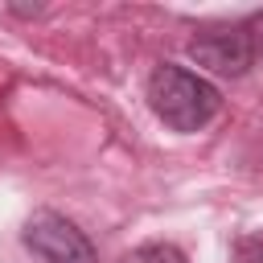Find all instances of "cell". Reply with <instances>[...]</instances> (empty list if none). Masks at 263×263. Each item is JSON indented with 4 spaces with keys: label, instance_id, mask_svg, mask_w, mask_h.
<instances>
[{
    "label": "cell",
    "instance_id": "277c9868",
    "mask_svg": "<svg viewBox=\"0 0 263 263\" xmlns=\"http://www.w3.org/2000/svg\"><path fill=\"white\" fill-rule=\"evenodd\" d=\"M123 263H189V259H185L173 242H144V247L127 251Z\"/></svg>",
    "mask_w": 263,
    "mask_h": 263
},
{
    "label": "cell",
    "instance_id": "3957f363",
    "mask_svg": "<svg viewBox=\"0 0 263 263\" xmlns=\"http://www.w3.org/2000/svg\"><path fill=\"white\" fill-rule=\"evenodd\" d=\"M21 238H25V247H29L41 263H99L90 238H86L70 218H62V214H53V210H37V214L25 222Z\"/></svg>",
    "mask_w": 263,
    "mask_h": 263
},
{
    "label": "cell",
    "instance_id": "6da1fadb",
    "mask_svg": "<svg viewBox=\"0 0 263 263\" xmlns=\"http://www.w3.org/2000/svg\"><path fill=\"white\" fill-rule=\"evenodd\" d=\"M148 107H152V115L164 127L189 136V132H201L218 115L222 95H218V86L210 78H201V74H193L185 66L164 62L148 78Z\"/></svg>",
    "mask_w": 263,
    "mask_h": 263
},
{
    "label": "cell",
    "instance_id": "7a4b0ae2",
    "mask_svg": "<svg viewBox=\"0 0 263 263\" xmlns=\"http://www.w3.org/2000/svg\"><path fill=\"white\" fill-rule=\"evenodd\" d=\"M263 53V37L255 33V25L247 21H234V25H214V29H201L197 37H189V58L210 70V74H222V78H238L247 74Z\"/></svg>",
    "mask_w": 263,
    "mask_h": 263
}]
</instances>
